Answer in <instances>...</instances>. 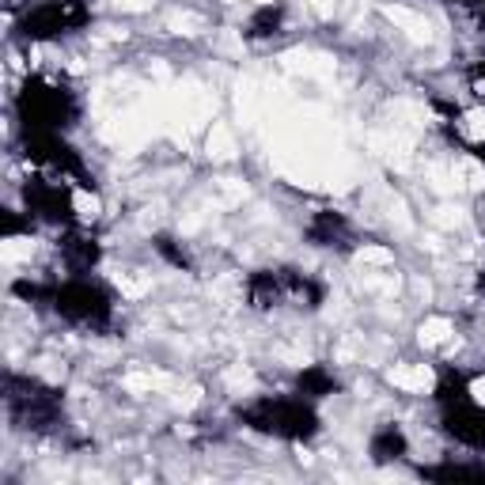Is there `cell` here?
<instances>
[{
  "label": "cell",
  "instance_id": "obj_1",
  "mask_svg": "<svg viewBox=\"0 0 485 485\" xmlns=\"http://www.w3.org/2000/svg\"><path fill=\"white\" fill-rule=\"evenodd\" d=\"M387 379H391L394 387H402V391H429L432 387V371L424 368V364H417V368H391Z\"/></svg>",
  "mask_w": 485,
  "mask_h": 485
},
{
  "label": "cell",
  "instance_id": "obj_2",
  "mask_svg": "<svg viewBox=\"0 0 485 485\" xmlns=\"http://www.w3.org/2000/svg\"><path fill=\"white\" fill-rule=\"evenodd\" d=\"M455 334V326H452V318H440V315H432V318H424L421 323V345H447V337Z\"/></svg>",
  "mask_w": 485,
  "mask_h": 485
},
{
  "label": "cell",
  "instance_id": "obj_3",
  "mask_svg": "<svg viewBox=\"0 0 485 485\" xmlns=\"http://www.w3.org/2000/svg\"><path fill=\"white\" fill-rule=\"evenodd\" d=\"M209 155H216V160H231V155H236V141H231V133L224 125H213V133H209Z\"/></svg>",
  "mask_w": 485,
  "mask_h": 485
},
{
  "label": "cell",
  "instance_id": "obj_4",
  "mask_svg": "<svg viewBox=\"0 0 485 485\" xmlns=\"http://www.w3.org/2000/svg\"><path fill=\"white\" fill-rule=\"evenodd\" d=\"M114 4H118V12H148L155 0H114Z\"/></svg>",
  "mask_w": 485,
  "mask_h": 485
},
{
  "label": "cell",
  "instance_id": "obj_5",
  "mask_svg": "<svg viewBox=\"0 0 485 485\" xmlns=\"http://www.w3.org/2000/svg\"><path fill=\"white\" fill-rule=\"evenodd\" d=\"M76 209H80V216H95L99 213V201L88 197V194H76Z\"/></svg>",
  "mask_w": 485,
  "mask_h": 485
},
{
  "label": "cell",
  "instance_id": "obj_6",
  "mask_svg": "<svg viewBox=\"0 0 485 485\" xmlns=\"http://www.w3.org/2000/svg\"><path fill=\"white\" fill-rule=\"evenodd\" d=\"M254 4H270V0H254Z\"/></svg>",
  "mask_w": 485,
  "mask_h": 485
}]
</instances>
